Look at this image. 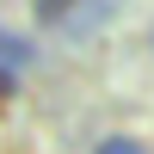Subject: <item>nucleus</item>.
Returning a JSON list of instances; mask_svg holds the SVG:
<instances>
[{
	"label": "nucleus",
	"instance_id": "obj_2",
	"mask_svg": "<svg viewBox=\"0 0 154 154\" xmlns=\"http://www.w3.org/2000/svg\"><path fill=\"white\" fill-rule=\"evenodd\" d=\"M0 68H6V74L31 68V43H25V37H12V31H0Z\"/></svg>",
	"mask_w": 154,
	"mask_h": 154
},
{
	"label": "nucleus",
	"instance_id": "obj_3",
	"mask_svg": "<svg viewBox=\"0 0 154 154\" xmlns=\"http://www.w3.org/2000/svg\"><path fill=\"white\" fill-rule=\"evenodd\" d=\"M99 154H148V148L130 142V136H111V142H99Z\"/></svg>",
	"mask_w": 154,
	"mask_h": 154
},
{
	"label": "nucleus",
	"instance_id": "obj_1",
	"mask_svg": "<svg viewBox=\"0 0 154 154\" xmlns=\"http://www.w3.org/2000/svg\"><path fill=\"white\" fill-rule=\"evenodd\" d=\"M111 19V0H37V25H49V31H93V25Z\"/></svg>",
	"mask_w": 154,
	"mask_h": 154
}]
</instances>
